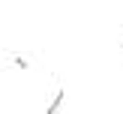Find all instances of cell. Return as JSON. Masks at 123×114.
Listing matches in <instances>:
<instances>
[{
  "label": "cell",
  "mask_w": 123,
  "mask_h": 114,
  "mask_svg": "<svg viewBox=\"0 0 123 114\" xmlns=\"http://www.w3.org/2000/svg\"><path fill=\"white\" fill-rule=\"evenodd\" d=\"M63 99H66V93H63V90H57V93H54V99H51V105H48L45 111H48V114L60 111V105H63Z\"/></svg>",
  "instance_id": "6da1fadb"
},
{
  "label": "cell",
  "mask_w": 123,
  "mask_h": 114,
  "mask_svg": "<svg viewBox=\"0 0 123 114\" xmlns=\"http://www.w3.org/2000/svg\"><path fill=\"white\" fill-rule=\"evenodd\" d=\"M12 63H15L18 69H30V60H24V57H12Z\"/></svg>",
  "instance_id": "7a4b0ae2"
},
{
  "label": "cell",
  "mask_w": 123,
  "mask_h": 114,
  "mask_svg": "<svg viewBox=\"0 0 123 114\" xmlns=\"http://www.w3.org/2000/svg\"><path fill=\"white\" fill-rule=\"evenodd\" d=\"M120 48H123V39H120Z\"/></svg>",
  "instance_id": "3957f363"
}]
</instances>
